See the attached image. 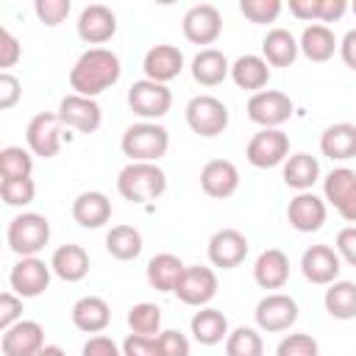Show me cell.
Instances as JSON below:
<instances>
[{
  "mask_svg": "<svg viewBox=\"0 0 356 356\" xmlns=\"http://www.w3.org/2000/svg\"><path fill=\"white\" fill-rule=\"evenodd\" d=\"M186 125L197 136H220L228 128V106L214 95H197L186 103Z\"/></svg>",
  "mask_w": 356,
  "mask_h": 356,
  "instance_id": "5b68a950",
  "label": "cell"
},
{
  "mask_svg": "<svg viewBox=\"0 0 356 356\" xmlns=\"http://www.w3.org/2000/svg\"><path fill=\"white\" fill-rule=\"evenodd\" d=\"M33 11H36L39 22L56 28L58 22H64V19L70 17L72 3H70V0H36V3H33Z\"/></svg>",
  "mask_w": 356,
  "mask_h": 356,
  "instance_id": "7bdbcfd3",
  "label": "cell"
},
{
  "mask_svg": "<svg viewBox=\"0 0 356 356\" xmlns=\"http://www.w3.org/2000/svg\"><path fill=\"white\" fill-rule=\"evenodd\" d=\"M142 234L134 225H114L106 234V250L117 259V261H134L142 253Z\"/></svg>",
  "mask_w": 356,
  "mask_h": 356,
  "instance_id": "e575fe53",
  "label": "cell"
},
{
  "mask_svg": "<svg viewBox=\"0 0 356 356\" xmlns=\"http://www.w3.org/2000/svg\"><path fill=\"white\" fill-rule=\"evenodd\" d=\"M19 320H22V298L8 289L0 295V328L6 331Z\"/></svg>",
  "mask_w": 356,
  "mask_h": 356,
  "instance_id": "f6af8a7d",
  "label": "cell"
},
{
  "mask_svg": "<svg viewBox=\"0 0 356 356\" xmlns=\"http://www.w3.org/2000/svg\"><path fill=\"white\" fill-rule=\"evenodd\" d=\"M22 56V47L17 42V36L8 28H0V67L3 72H8V67H14Z\"/></svg>",
  "mask_w": 356,
  "mask_h": 356,
  "instance_id": "bcb514c9",
  "label": "cell"
},
{
  "mask_svg": "<svg viewBox=\"0 0 356 356\" xmlns=\"http://www.w3.org/2000/svg\"><path fill=\"white\" fill-rule=\"evenodd\" d=\"M337 211H339V217H342V220L356 222V189H353V192L339 203V209H337Z\"/></svg>",
  "mask_w": 356,
  "mask_h": 356,
  "instance_id": "11a10c76",
  "label": "cell"
},
{
  "mask_svg": "<svg viewBox=\"0 0 356 356\" xmlns=\"http://www.w3.org/2000/svg\"><path fill=\"white\" fill-rule=\"evenodd\" d=\"M117 192L131 203H150L167 192V175L153 161H131L117 175Z\"/></svg>",
  "mask_w": 356,
  "mask_h": 356,
  "instance_id": "7a4b0ae2",
  "label": "cell"
},
{
  "mask_svg": "<svg viewBox=\"0 0 356 356\" xmlns=\"http://www.w3.org/2000/svg\"><path fill=\"white\" fill-rule=\"evenodd\" d=\"M275 356H320V345L312 334H286L278 342Z\"/></svg>",
  "mask_w": 356,
  "mask_h": 356,
  "instance_id": "b9f144b4",
  "label": "cell"
},
{
  "mask_svg": "<svg viewBox=\"0 0 356 356\" xmlns=\"http://www.w3.org/2000/svg\"><path fill=\"white\" fill-rule=\"evenodd\" d=\"M81 356H122V348H117V342L106 334H95L83 342Z\"/></svg>",
  "mask_w": 356,
  "mask_h": 356,
  "instance_id": "c3c4849f",
  "label": "cell"
},
{
  "mask_svg": "<svg viewBox=\"0 0 356 356\" xmlns=\"http://www.w3.org/2000/svg\"><path fill=\"white\" fill-rule=\"evenodd\" d=\"M33 156L19 145H8L0 150V175L3 178H31Z\"/></svg>",
  "mask_w": 356,
  "mask_h": 356,
  "instance_id": "f35d334b",
  "label": "cell"
},
{
  "mask_svg": "<svg viewBox=\"0 0 356 356\" xmlns=\"http://www.w3.org/2000/svg\"><path fill=\"white\" fill-rule=\"evenodd\" d=\"M337 253L350 267H356V225H348L337 234Z\"/></svg>",
  "mask_w": 356,
  "mask_h": 356,
  "instance_id": "f907efd6",
  "label": "cell"
},
{
  "mask_svg": "<svg viewBox=\"0 0 356 356\" xmlns=\"http://www.w3.org/2000/svg\"><path fill=\"white\" fill-rule=\"evenodd\" d=\"M253 281L261 289H281L289 281V256L278 248L261 250L253 264Z\"/></svg>",
  "mask_w": 356,
  "mask_h": 356,
  "instance_id": "603a6c76",
  "label": "cell"
},
{
  "mask_svg": "<svg viewBox=\"0 0 356 356\" xmlns=\"http://www.w3.org/2000/svg\"><path fill=\"white\" fill-rule=\"evenodd\" d=\"M122 356H159V350H156V337L128 334L125 342H122Z\"/></svg>",
  "mask_w": 356,
  "mask_h": 356,
  "instance_id": "681fc988",
  "label": "cell"
},
{
  "mask_svg": "<svg viewBox=\"0 0 356 356\" xmlns=\"http://www.w3.org/2000/svg\"><path fill=\"white\" fill-rule=\"evenodd\" d=\"M70 317H72V325H75L78 331L95 337V334H103V331L108 328V323H111V309H108V303H106L100 295H83V298H78V300L72 303Z\"/></svg>",
  "mask_w": 356,
  "mask_h": 356,
  "instance_id": "7402d4cb",
  "label": "cell"
},
{
  "mask_svg": "<svg viewBox=\"0 0 356 356\" xmlns=\"http://www.w3.org/2000/svg\"><path fill=\"white\" fill-rule=\"evenodd\" d=\"M36 356H67V353H64L58 345H44V348H42Z\"/></svg>",
  "mask_w": 356,
  "mask_h": 356,
  "instance_id": "9f6ffc18",
  "label": "cell"
},
{
  "mask_svg": "<svg viewBox=\"0 0 356 356\" xmlns=\"http://www.w3.org/2000/svg\"><path fill=\"white\" fill-rule=\"evenodd\" d=\"M225 356H264V339L256 328L239 325L225 339Z\"/></svg>",
  "mask_w": 356,
  "mask_h": 356,
  "instance_id": "74e56055",
  "label": "cell"
},
{
  "mask_svg": "<svg viewBox=\"0 0 356 356\" xmlns=\"http://www.w3.org/2000/svg\"><path fill=\"white\" fill-rule=\"evenodd\" d=\"M19 97H22V83H19V78L11 75V72H0V108H3V111L14 108V106L19 103Z\"/></svg>",
  "mask_w": 356,
  "mask_h": 356,
  "instance_id": "7dc6e473",
  "label": "cell"
},
{
  "mask_svg": "<svg viewBox=\"0 0 356 356\" xmlns=\"http://www.w3.org/2000/svg\"><path fill=\"white\" fill-rule=\"evenodd\" d=\"M122 75L120 56L108 47H89L78 56V61L70 70V86L75 95L97 97L100 92L111 89Z\"/></svg>",
  "mask_w": 356,
  "mask_h": 356,
  "instance_id": "6da1fadb",
  "label": "cell"
},
{
  "mask_svg": "<svg viewBox=\"0 0 356 356\" xmlns=\"http://www.w3.org/2000/svg\"><path fill=\"white\" fill-rule=\"evenodd\" d=\"M142 70L147 81L170 83L184 70V53L175 44H153L142 58Z\"/></svg>",
  "mask_w": 356,
  "mask_h": 356,
  "instance_id": "ffe728a7",
  "label": "cell"
},
{
  "mask_svg": "<svg viewBox=\"0 0 356 356\" xmlns=\"http://www.w3.org/2000/svg\"><path fill=\"white\" fill-rule=\"evenodd\" d=\"M50 273H53L50 261H42L39 256L19 259L8 273L11 292L19 298H39L50 286Z\"/></svg>",
  "mask_w": 356,
  "mask_h": 356,
  "instance_id": "8fae6325",
  "label": "cell"
},
{
  "mask_svg": "<svg viewBox=\"0 0 356 356\" xmlns=\"http://www.w3.org/2000/svg\"><path fill=\"white\" fill-rule=\"evenodd\" d=\"M156 350L159 356H189V339L175 328H167L156 337Z\"/></svg>",
  "mask_w": 356,
  "mask_h": 356,
  "instance_id": "ee69618b",
  "label": "cell"
},
{
  "mask_svg": "<svg viewBox=\"0 0 356 356\" xmlns=\"http://www.w3.org/2000/svg\"><path fill=\"white\" fill-rule=\"evenodd\" d=\"M339 56H342L345 67H350V70L356 72V28L342 36V42H339Z\"/></svg>",
  "mask_w": 356,
  "mask_h": 356,
  "instance_id": "db71d44e",
  "label": "cell"
},
{
  "mask_svg": "<svg viewBox=\"0 0 356 356\" xmlns=\"http://www.w3.org/2000/svg\"><path fill=\"white\" fill-rule=\"evenodd\" d=\"M356 189V170L350 167H334L325 178H323V200L331 203L334 209H339V203Z\"/></svg>",
  "mask_w": 356,
  "mask_h": 356,
  "instance_id": "d590c367",
  "label": "cell"
},
{
  "mask_svg": "<svg viewBox=\"0 0 356 356\" xmlns=\"http://www.w3.org/2000/svg\"><path fill=\"white\" fill-rule=\"evenodd\" d=\"M25 142L33 156L53 159L61 150V120L56 111H39L25 128Z\"/></svg>",
  "mask_w": 356,
  "mask_h": 356,
  "instance_id": "30bf717a",
  "label": "cell"
},
{
  "mask_svg": "<svg viewBox=\"0 0 356 356\" xmlns=\"http://www.w3.org/2000/svg\"><path fill=\"white\" fill-rule=\"evenodd\" d=\"M189 331L195 337V342L211 348V345H220L222 339H228V317L220 312V309H211V306H203L200 312L192 314L189 320Z\"/></svg>",
  "mask_w": 356,
  "mask_h": 356,
  "instance_id": "d4e9b609",
  "label": "cell"
},
{
  "mask_svg": "<svg viewBox=\"0 0 356 356\" xmlns=\"http://www.w3.org/2000/svg\"><path fill=\"white\" fill-rule=\"evenodd\" d=\"M339 270H342V259L331 245H312L300 256V273L309 284L328 286L339 278Z\"/></svg>",
  "mask_w": 356,
  "mask_h": 356,
  "instance_id": "9a60e30c",
  "label": "cell"
},
{
  "mask_svg": "<svg viewBox=\"0 0 356 356\" xmlns=\"http://www.w3.org/2000/svg\"><path fill=\"white\" fill-rule=\"evenodd\" d=\"M0 197L6 206L22 209L36 197V184L33 178H0Z\"/></svg>",
  "mask_w": 356,
  "mask_h": 356,
  "instance_id": "ab89813d",
  "label": "cell"
},
{
  "mask_svg": "<svg viewBox=\"0 0 356 356\" xmlns=\"http://www.w3.org/2000/svg\"><path fill=\"white\" fill-rule=\"evenodd\" d=\"M181 31L192 44H214L222 33V14L211 3H197L184 14Z\"/></svg>",
  "mask_w": 356,
  "mask_h": 356,
  "instance_id": "7c38bea8",
  "label": "cell"
},
{
  "mask_svg": "<svg viewBox=\"0 0 356 356\" xmlns=\"http://www.w3.org/2000/svg\"><path fill=\"white\" fill-rule=\"evenodd\" d=\"M231 75V64L225 58L222 50L217 47H203L195 58H192V78L200 86H217Z\"/></svg>",
  "mask_w": 356,
  "mask_h": 356,
  "instance_id": "4dcf8cb0",
  "label": "cell"
},
{
  "mask_svg": "<svg viewBox=\"0 0 356 356\" xmlns=\"http://www.w3.org/2000/svg\"><path fill=\"white\" fill-rule=\"evenodd\" d=\"M250 245H248V236L236 228H220L211 234L209 239V261L214 267H222V270H234L245 261Z\"/></svg>",
  "mask_w": 356,
  "mask_h": 356,
  "instance_id": "e0dca14e",
  "label": "cell"
},
{
  "mask_svg": "<svg viewBox=\"0 0 356 356\" xmlns=\"http://www.w3.org/2000/svg\"><path fill=\"white\" fill-rule=\"evenodd\" d=\"M298 47H300V53H303L309 61L323 64V61H328V58L339 50V42H337V36H334V31H331L328 25L312 22V25L303 28V33H300V39H298Z\"/></svg>",
  "mask_w": 356,
  "mask_h": 356,
  "instance_id": "4316f807",
  "label": "cell"
},
{
  "mask_svg": "<svg viewBox=\"0 0 356 356\" xmlns=\"http://www.w3.org/2000/svg\"><path fill=\"white\" fill-rule=\"evenodd\" d=\"M298 53H300L298 39L286 28H270L267 36L261 39V58L270 67H292Z\"/></svg>",
  "mask_w": 356,
  "mask_h": 356,
  "instance_id": "f1b7e54d",
  "label": "cell"
},
{
  "mask_svg": "<svg viewBox=\"0 0 356 356\" xmlns=\"http://www.w3.org/2000/svg\"><path fill=\"white\" fill-rule=\"evenodd\" d=\"M75 28H78V36H81L86 44L100 47V44H106V42L114 39V33H117V17H114V11H111L108 6L92 3V6H86V8L78 14Z\"/></svg>",
  "mask_w": 356,
  "mask_h": 356,
  "instance_id": "2e32d148",
  "label": "cell"
},
{
  "mask_svg": "<svg viewBox=\"0 0 356 356\" xmlns=\"http://www.w3.org/2000/svg\"><path fill=\"white\" fill-rule=\"evenodd\" d=\"M284 3L281 0H239V11L245 19H250L253 25H267L275 22L281 14Z\"/></svg>",
  "mask_w": 356,
  "mask_h": 356,
  "instance_id": "60d3db41",
  "label": "cell"
},
{
  "mask_svg": "<svg viewBox=\"0 0 356 356\" xmlns=\"http://www.w3.org/2000/svg\"><path fill=\"white\" fill-rule=\"evenodd\" d=\"M50 267H53V275H58L61 281L78 284L89 273V253L81 245H61L53 250Z\"/></svg>",
  "mask_w": 356,
  "mask_h": 356,
  "instance_id": "83f0119b",
  "label": "cell"
},
{
  "mask_svg": "<svg viewBox=\"0 0 356 356\" xmlns=\"http://www.w3.org/2000/svg\"><path fill=\"white\" fill-rule=\"evenodd\" d=\"M128 328L139 337H159L161 334V309L156 303H136L128 309Z\"/></svg>",
  "mask_w": 356,
  "mask_h": 356,
  "instance_id": "8d00e7d4",
  "label": "cell"
},
{
  "mask_svg": "<svg viewBox=\"0 0 356 356\" xmlns=\"http://www.w3.org/2000/svg\"><path fill=\"white\" fill-rule=\"evenodd\" d=\"M231 81L239 86V89H248V92H261L267 83H270V64L261 58V56H239L234 64H231Z\"/></svg>",
  "mask_w": 356,
  "mask_h": 356,
  "instance_id": "1f68e13d",
  "label": "cell"
},
{
  "mask_svg": "<svg viewBox=\"0 0 356 356\" xmlns=\"http://www.w3.org/2000/svg\"><path fill=\"white\" fill-rule=\"evenodd\" d=\"M186 264L175 256V253H156L147 267H145V275H147V284L159 292H175L181 275H184Z\"/></svg>",
  "mask_w": 356,
  "mask_h": 356,
  "instance_id": "f546056e",
  "label": "cell"
},
{
  "mask_svg": "<svg viewBox=\"0 0 356 356\" xmlns=\"http://www.w3.org/2000/svg\"><path fill=\"white\" fill-rule=\"evenodd\" d=\"M6 242H8V248L19 259L36 256L50 242V222H47V217L44 214H36V211L17 214L8 222V228H6Z\"/></svg>",
  "mask_w": 356,
  "mask_h": 356,
  "instance_id": "277c9868",
  "label": "cell"
},
{
  "mask_svg": "<svg viewBox=\"0 0 356 356\" xmlns=\"http://www.w3.org/2000/svg\"><path fill=\"white\" fill-rule=\"evenodd\" d=\"M292 100L289 95L278 92V89H261L256 95H250L245 111H248V120L261 125V128H278L284 125L289 117H292Z\"/></svg>",
  "mask_w": 356,
  "mask_h": 356,
  "instance_id": "ba28073f",
  "label": "cell"
},
{
  "mask_svg": "<svg viewBox=\"0 0 356 356\" xmlns=\"http://www.w3.org/2000/svg\"><path fill=\"white\" fill-rule=\"evenodd\" d=\"M128 106L145 122H156L170 111L172 92L167 89V83H156V81L142 78V81H134L128 89Z\"/></svg>",
  "mask_w": 356,
  "mask_h": 356,
  "instance_id": "8992f818",
  "label": "cell"
},
{
  "mask_svg": "<svg viewBox=\"0 0 356 356\" xmlns=\"http://www.w3.org/2000/svg\"><path fill=\"white\" fill-rule=\"evenodd\" d=\"M289 14L303 22H320V0H289Z\"/></svg>",
  "mask_w": 356,
  "mask_h": 356,
  "instance_id": "816d5d0a",
  "label": "cell"
},
{
  "mask_svg": "<svg viewBox=\"0 0 356 356\" xmlns=\"http://www.w3.org/2000/svg\"><path fill=\"white\" fill-rule=\"evenodd\" d=\"M348 11V0H320V25L337 22Z\"/></svg>",
  "mask_w": 356,
  "mask_h": 356,
  "instance_id": "f5cc1de1",
  "label": "cell"
},
{
  "mask_svg": "<svg viewBox=\"0 0 356 356\" xmlns=\"http://www.w3.org/2000/svg\"><path fill=\"white\" fill-rule=\"evenodd\" d=\"M120 147L131 161H153L156 164L170 150V134L164 125L142 120V122H134L125 128Z\"/></svg>",
  "mask_w": 356,
  "mask_h": 356,
  "instance_id": "3957f363",
  "label": "cell"
},
{
  "mask_svg": "<svg viewBox=\"0 0 356 356\" xmlns=\"http://www.w3.org/2000/svg\"><path fill=\"white\" fill-rule=\"evenodd\" d=\"M245 159L259 170L278 167L289 159V136L281 128H261L259 134L250 136L245 147Z\"/></svg>",
  "mask_w": 356,
  "mask_h": 356,
  "instance_id": "52a82bcc",
  "label": "cell"
},
{
  "mask_svg": "<svg viewBox=\"0 0 356 356\" xmlns=\"http://www.w3.org/2000/svg\"><path fill=\"white\" fill-rule=\"evenodd\" d=\"M320 178V161L312 153H292L284 161V184L295 192H309Z\"/></svg>",
  "mask_w": 356,
  "mask_h": 356,
  "instance_id": "d6a6232c",
  "label": "cell"
},
{
  "mask_svg": "<svg viewBox=\"0 0 356 356\" xmlns=\"http://www.w3.org/2000/svg\"><path fill=\"white\" fill-rule=\"evenodd\" d=\"M72 220L81 228H103L111 220V200L97 189L81 192L72 200Z\"/></svg>",
  "mask_w": 356,
  "mask_h": 356,
  "instance_id": "cb8c5ba5",
  "label": "cell"
},
{
  "mask_svg": "<svg viewBox=\"0 0 356 356\" xmlns=\"http://www.w3.org/2000/svg\"><path fill=\"white\" fill-rule=\"evenodd\" d=\"M320 153L331 161L356 159V125L353 122H334L320 134Z\"/></svg>",
  "mask_w": 356,
  "mask_h": 356,
  "instance_id": "484cf974",
  "label": "cell"
},
{
  "mask_svg": "<svg viewBox=\"0 0 356 356\" xmlns=\"http://www.w3.org/2000/svg\"><path fill=\"white\" fill-rule=\"evenodd\" d=\"M56 114H58L61 125H67V128H72L78 134H95L100 128V122H103V111H100L97 100L95 97L75 95V92L67 95V97H61Z\"/></svg>",
  "mask_w": 356,
  "mask_h": 356,
  "instance_id": "4fadbf2b",
  "label": "cell"
},
{
  "mask_svg": "<svg viewBox=\"0 0 356 356\" xmlns=\"http://www.w3.org/2000/svg\"><path fill=\"white\" fill-rule=\"evenodd\" d=\"M286 220L300 234L320 231L325 222V200L317 197L314 192H298L286 206Z\"/></svg>",
  "mask_w": 356,
  "mask_h": 356,
  "instance_id": "44dd1931",
  "label": "cell"
},
{
  "mask_svg": "<svg viewBox=\"0 0 356 356\" xmlns=\"http://www.w3.org/2000/svg\"><path fill=\"white\" fill-rule=\"evenodd\" d=\"M256 325L267 334H281L289 331L298 323V303L295 298L284 295V292H270L256 303Z\"/></svg>",
  "mask_w": 356,
  "mask_h": 356,
  "instance_id": "9c48e42d",
  "label": "cell"
},
{
  "mask_svg": "<svg viewBox=\"0 0 356 356\" xmlns=\"http://www.w3.org/2000/svg\"><path fill=\"white\" fill-rule=\"evenodd\" d=\"M325 312L334 320H356V284L353 281H334L323 295Z\"/></svg>",
  "mask_w": 356,
  "mask_h": 356,
  "instance_id": "836d02e7",
  "label": "cell"
},
{
  "mask_svg": "<svg viewBox=\"0 0 356 356\" xmlns=\"http://www.w3.org/2000/svg\"><path fill=\"white\" fill-rule=\"evenodd\" d=\"M44 348V328L36 320H19L0 337L3 356H36Z\"/></svg>",
  "mask_w": 356,
  "mask_h": 356,
  "instance_id": "ac0fdd59",
  "label": "cell"
},
{
  "mask_svg": "<svg viewBox=\"0 0 356 356\" xmlns=\"http://www.w3.org/2000/svg\"><path fill=\"white\" fill-rule=\"evenodd\" d=\"M200 189L214 197V200H225L239 189V170L234 161L228 159H211L203 164L200 170Z\"/></svg>",
  "mask_w": 356,
  "mask_h": 356,
  "instance_id": "d6986e66",
  "label": "cell"
},
{
  "mask_svg": "<svg viewBox=\"0 0 356 356\" xmlns=\"http://www.w3.org/2000/svg\"><path fill=\"white\" fill-rule=\"evenodd\" d=\"M350 8H353V14H356V0H353V6H350Z\"/></svg>",
  "mask_w": 356,
  "mask_h": 356,
  "instance_id": "6f0895ef",
  "label": "cell"
},
{
  "mask_svg": "<svg viewBox=\"0 0 356 356\" xmlns=\"http://www.w3.org/2000/svg\"><path fill=\"white\" fill-rule=\"evenodd\" d=\"M175 295L186 306H197V309L209 306L211 298L217 295V273L211 267H203V264L186 267L178 286H175Z\"/></svg>",
  "mask_w": 356,
  "mask_h": 356,
  "instance_id": "5bb4252c",
  "label": "cell"
}]
</instances>
